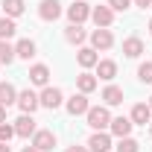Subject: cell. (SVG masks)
Instances as JSON below:
<instances>
[{"label": "cell", "mask_w": 152, "mask_h": 152, "mask_svg": "<svg viewBox=\"0 0 152 152\" xmlns=\"http://www.w3.org/2000/svg\"><path fill=\"white\" fill-rule=\"evenodd\" d=\"M88 126L94 129V132H102V129H108L111 126V114H108V105H94V108H88Z\"/></svg>", "instance_id": "obj_1"}, {"label": "cell", "mask_w": 152, "mask_h": 152, "mask_svg": "<svg viewBox=\"0 0 152 152\" xmlns=\"http://www.w3.org/2000/svg\"><path fill=\"white\" fill-rule=\"evenodd\" d=\"M91 20L96 23V29H108L114 23V9L111 6H94L91 9Z\"/></svg>", "instance_id": "obj_2"}, {"label": "cell", "mask_w": 152, "mask_h": 152, "mask_svg": "<svg viewBox=\"0 0 152 152\" xmlns=\"http://www.w3.org/2000/svg\"><path fill=\"white\" fill-rule=\"evenodd\" d=\"M91 18V6L85 0H73V6H67V20L70 23H85Z\"/></svg>", "instance_id": "obj_3"}, {"label": "cell", "mask_w": 152, "mask_h": 152, "mask_svg": "<svg viewBox=\"0 0 152 152\" xmlns=\"http://www.w3.org/2000/svg\"><path fill=\"white\" fill-rule=\"evenodd\" d=\"M38 99H41V105H44V108H50V111H56L58 105L64 102V94H61L58 88H50V85H47V88H44V91L38 94Z\"/></svg>", "instance_id": "obj_4"}, {"label": "cell", "mask_w": 152, "mask_h": 152, "mask_svg": "<svg viewBox=\"0 0 152 152\" xmlns=\"http://www.w3.org/2000/svg\"><path fill=\"white\" fill-rule=\"evenodd\" d=\"M38 18L41 20H58L61 18V3L58 0H41L38 3Z\"/></svg>", "instance_id": "obj_5"}, {"label": "cell", "mask_w": 152, "mask_h": 152, "mask_svg": "<svg viewBox=\"0 0 152 152\" xmlns=\"http://www.w3.org/2000/svg\"><path fill=\"white\" fill-rule=\"evenodd\" d=\"M32 146H35L38 152H50L56 146V134L50 132V129H38V132L32 134Z\"/></svg>", "instance_id": "obj_6"}, {"label": "cell", "mask_w": 152, "mask_h": 152, "mask_svg": "<svg viewBox=\"0 0 152 152\" xmlns=\"http://www.w3.org/2000/svg\"><path fill=\"white\" fill-rule=\"evenodd\" d=\"M91 47H94V50H111L114 47L111 29H94V32H91Z\"/></svg>", "instance_id": "obj_7"}, {"label": "cell", "mask_w": 152, "mask_h": 152, "mask_svg": "<svg viewBox=\"0 0 152 152\" xmlns=\"http://www.w3.org/2000/svg\"><path fill=\"white\" fill-rule=\"evenodd\" d=\"M12 126H15V134H18V137H29V134L38 132V129H35V120H32V114H20Z\"/></svg>", "instance_id": "obj_8"}, {"label": "cell", "mask_w": 152, "mask_h": 152, "mask_svg": "<svg viewBox=\"0 0 152 152\" xmlns=\"http://www.w3.org/2000/svg\"><path fill=\"white\" fill-rule=\"evenodd\" d=\"M18 105H20V111H23V114H32L38 105H41V99H38L35 91L26 88V91H20V94H18Z\"/></svg>", "instance_id": "obj_9"}, {"label": "cell", "mask_w": 152, "mask_h": 152, "mask_svg": "<svg viewBox=\"0 0 152 152\" xmlns=\"http://www.w3.org/2000/svg\"><path fill=\"white\" fill-rule=\"evenodd\" d=\"M64 105H67V111L73 114V117H79V114H88V108H91V105H88V94H82V91H79V94H73L67 102H64Z\"/></svg>", "instance_id": "obj_10"}, {"label": "cell", "mask_w": 152, "mask_h": 152, "mask_svg": "<svg viewBox=\"0 0 152 152\" xmlns=\"http://www.w3.org/2000/svg\"><path fill=\"white\" fill-rule=\"evenodd\" d=\"M132 120L134 126H146V123H152V108H149V102H137L132 108Z\"/></svg>", "instance_id": "obj_11"}, {"label": "cell", "mask_w": 152, "mask_h": 152, "mask_svg": "<svg viewBox=\"0 0 152 152\" xmlns=\"http://www.w3.org/2000/svg\"><path fill=\"white\" fill-rule=\"evenodd\" d=\"M132 120H129V117H111V126H108V129H111V134L114 137H129V134H132Z\"/></svg>", "instance_id": "obj_12"}, {"label": "cell", "mask_w": 152, "mask_h": 152, "mask_svg": "<svg viewBox=\"0 0 152 152\" xmlns=\"http://www.w3.org/2000/svg\"><path fill=\"white\" fill-rule=\"evenodd\" d=\"M88 149H91V152H108V149H111V134L94 132L91 140H88Z\"/></svg>", "instance_id": "obj_13"}, {"label": "cell", "mask_w": 152, "mask_h": 152, "mask_svg": "<svg viewBox=\"0 0 152 152\" xmlns=\"http://www.w3.org/2000/svg\"><path fill=\"white\" fill-rule=\"evenodd\" d=\"M29 82L47 88V82H50V67H47V64H32V67H29Z\"/></svg>", "instance_id": "obj_14"}, {"label": "cell", "mask_w": 152, "mask_h": 152, "mask_svg": "<svg viewBox=\"0 0 152 152\" xmlns=\"http://www.w3.org/2000/svg\"><path fill=\"white\" fill-rule=\"evenodd\" d=\"M96 76H99L102 82H111L114 76H117V61H111V58L96 61Z\"/></svg>", "instance_id": "obj_15"}, {"label": "cell", "mask_w": 152, "mask_h": 152, "mask_svg": "<svg viewBox=\"0 0 152 152\" xmlns=\"http://www.w3.org/2000/svg\"><path fill=\"white\" fill-rule=\"evenodd\" d=\"M76 61H79V67H96V61H99V56H96L94 47H82L79 53H76Z\"/></svg>", "instance_id": "obj_16"}, {"label": "cell", "mask_w": 152, "mask_h": 152, "mask_svg": "<svg viewBox=\"0 0 152 152\" xmlns=\"http://www.w3.org/2000/svg\"><path fill=\"white\" fill-rule=\"evenodd\" d=\"M96 85H99V82H96V76H94V73H88V70L76 76V88H79L82 94H91V91H96Z\"/></svg>", "instance_id": "obj_17"}, {"label": "cell", "mask_w": 152, "mask_h": 152, "mask_svg": "<svg viewBox=\"0 0 152 152\" xmlns=\"http://www.w3.org/2000/svg\"><path fill=\"white\" fill-rule=\"evenodd\" d=\"M140 53H143V41H140L137 35H132V38H126V41H123V56L137 58Z\"/></svg>", "instance_id": "obj_18"}, {"label": "cell", "mask_w": 152, "mask_h": 152, "mask_svg": "<svg viewBox=\"0 0 152 152\" xmlns=\"http://www.w3.org/2000/svg\"><path fill=\"white\" fill-rule=\"evenodd\" d=\"M0 102H3L6 108L18 102V91H15V85H12V82H0Z\"/></svg>", "instance_id": "obj_19"}, {"label": "cell", "mask_w": 152, "mask_h": 152, "mask_svg": "<svg viewBox=\"0 0 152 152\" xmlns=\"http://www.w3.org/2000/svg\"><path fill=\"white\" fill-rule=\"evenodd\" d=\"M15 56L29 61V58L35 56V41H29V38H20L18 44H15Z\"/></svg>", "instance_id": "obj_20"}, {"label": "cell", "mask_w": 152, "mask_h": 152, "mask_svg": "<svg viewBox=\"0 0 152 152\" xmlns=\"http://www.w3.org/2000/svg\"><path fill=\"white\" fill-rule=\"evenodd\" d=\"M102 102H105V105H120V102H123V88L108 85V88L102 91Z\"/></svg>", "instance_id": "obj_21"}, {"label": "cell", "mask_w": 152, "mask_h": 152, "mask_svg": "<svg viewBox=\"0 0 152 152\" xmlns=\"http://www.w3.org/2000/svg\"><path fill=\"white\" fill-rule=\"evenodd\" d=\"M64 38H67V44H82L85 41V29H82V23H70L67 29H64Z\"/></svg>", "instance_id": "obj_22"}, {"label": "cell", "mask_w": 152, "mask_h": 152, "mask_svg": "<svg viewBox=\"0 0 152 152\" xmlns=\"http://www.w3.org/2000/svg\"><path fill=\"white\" fill-rule=\"evenodd\" d=\"M23 9H26L23 0H3V12H6V18H20Z\"/></svg>", "instance_id": "obj_23"}, {"label": "cell", "mask_w": 152, "mask_h": 152, "mask_svg": "<svg viewBox=\"0 0 152 152\" xmlns=\"http://www.w3.org/2000/svg\"><path fill=\"white\" fill-rule=\"evenodd\" d=\"M15 32H18V26H15V18H0V41H9Z\"/></svg>", "instance_id": "obj_24"}, {"label": "cell", "mask_w": 152, "mask_h": 152, "mask_svg": "<svg viewBox=\"0 0 152 152\" xmlns=\"http://www.w3.org/2000/svg\"><path fill=\"white\" fill-rule=\"evenodd\" d=\"M15 47L9 44V41H0V64H12L15 61Z\"/></svg>", "instance_id": "obj_25"}, {"label": "cell", "mask_w": 152, "mask_h": 152, "mask_svg": "<svg viewBox=\"0 0 152 152\" xmlns=\"http://www.w3.org/2000/svg\"><path fill=\"white\" fill-rule=\"evenodd\" d=\"M117 152H140V143H137L134 137H120V143H117Z\"/></svg>", "instance_id": "obj_26"}, {"label": "cell", "mask_w": 152, "mask_h": 152, "mask_svg": "<svg viewBox=\"0 0 152 152\" xmlns=\"http://www.w3.org/2000/svg\"><path fill=\"white\" fill-rule=\"evenodd\" d=\"M137 79H140V82H146V85L152 82V61H143V64L137 67Z\"/></svg>", "instance_id": "obj_27"}, {"label": "cell", "mask_w": 152, "mask_h": 152, "mask_svg": "<svg viewBox=\"0 0 152 152\" xmlns=\"http://www.w3.org/2000/svg\"><path fill=\"white\" fill-rule=\"evenodd\" d=\"M15 137V126L12 123H0V143H9Z\"/></svg>", "instance_id": "obj_28"}, {"label": "cell", "mask_w": 152, "mask_h": 152, "mask_svg": "<svg viewBox=\"0 0 152 152\" xmlns=\"http://www.w3.org/2000/svg\"><path fill=\"white\" fill-rule=\"evenodd\" d=\"M129 3H132V0H108V6H111L114 12H126V9H129Z\"/></svg>", "instance_id": "obj_29"}, {"label": "cell", "mask_w": 152, "mask_h": 152, "mask_svg": "<svg viewBox=\"0 0 152 152\" xmlns=\"http://www.w3.org/2000/svg\"><path fill=\"white\" fill-rule=\"evenodd\" d=\"M64 152H91V149H88V146H67Z\"/></svg>", "instance_id": "obj_30"}, {"label": "cell", "mask_w": 152, "mask_h": 152, "mask_svg": "<svg viewBox=\"0 0 152 152\" xmlns=\"http://www.w3.org/2000/svg\"><path fill=\"white\" fill-rule=\"evenodd\" d=\"M134 3H137L140 9H149V6H152V0H134Z\"/></svg>", "instance_id": "obj_31"}, {"label": "cell", "mask_w": 152, "mask_h": 152, "mask_svg": "<svg viewBox=\"0 0 152 152\" xmlns=\"http://www.w3.org/2000/svg\"><path fill=\"white\" fill-rule=\"evenodd\" d=\"M0 123H6V105L0 102Z\"/></svg>", "instance_id": "obj_32"}, {"label": "cell", "mask_w": 152, "mask_h": 152, "mask_svg": "<svg viewBox=\"0 0 152 152\" xmlns=\"http://www.w3.org/2000/svg\"><path fill=\"white\" fill-rule=\"evenodd\" d=\"M0 152H12V149H9V143H0Z\"/></svg>", "instance_id": "obj_33"}, {"label": "cell", "mask_w": 152, "mask_h": 152, "mask_svg": "<svg viewBox=\"0 0 152 152\" xmlns=\"http://www.w3.org/2000/svg\"><path fill=\"white\" fill-rule=\"evenodd\" d=\"M23 152H38V149H35V146H23Z\"/></svg>", "instance_id": "obj_34"}, {"label": "cell", "mask_w": 152, "mask_h": 152, "mask_svg": "<svg viewBox=\"0 0 152 152\" xmlns=\"http://www.w3.org/2000/svg\"><path fill=\"white\" fill-rule=\"evenodd\" d=\"M149 35H152V20H149Z\"/></svg>", "instance_id": "obj_35"}, {"label": "cell", "mask_w": 152, "mask_h": 152, "mask_svg": "<svg viewBox=\"0 0 152 152\" xmlns=\"http://www.w3.org/2000/svg\"><path fill=\"white\" fill-rule=\"evenodd\" d=\"M149 108H152V96H149Z\"/></svg>", "instance_id": "obj_36"}, {"label": "cell", "mask_w": 152, "mask_h": 152, "mask_svg": "<svg viewBox=\"0 0 152 152\" xmlns=\"http://www.w3.org/2000/svg\"><path fill=\"white\" fill-rule=\"evenodd\" d=\"M149 134H152V123H149Z\"/></svg>", "instance_id": "obj_37"}]
</instances>
